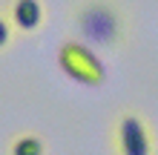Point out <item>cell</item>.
I'll list each match as a JSON object with an SVG mask.
<instances>
[{"mask_svg":"<svg viewBox=\"0 0 158 155\" xmlns=\"http://www.w3.org/2000/svg\"><path fill=\"white\" fill-rule=\"evenodd\" d=\"M12 40V32H9V23L0 17V46H6V43Z\"/></svg>","mask_w":158,"mask_h":155,"instance_id":"6","label":"cell"},{"mask_svg":"<svg viewBox=\"0 0 158 155\" xmlns=\"http://www.w3.org/2000/svg\"><path fill=\"white\" fill-rule=\"evenodd\" d=\"M81 32L95 43H112L118 38V14L104 3H92L81 12Z\"/></svg>","mask_w":158,"mask_h":155,"instance_id":"2","label":"cell"},{"mask_svg":"<svg viewBox=\"0 0 158 155\" xmlns=\"http://www.w3.org/2000/svg\"><path fill=\"white\" fill-rule=\"evenodd\" d=\"M12 17H15V23L20 26V29H38L40 26V17H43V9L38 0H15V6H12Z\"/></svg>","mask_w":158,"mask_h":155,"instance_id":"4","label":"cell"},{"mask_svg":"<svg viewBox=\"0 0 158 155\" xmlns=\"http://www.w3.org/2000/svg\"><path fill=\"white\" fill-rule=\"evenodd\" d=\"M58 63H60V69L66 72L72 80H78V84H83V86H101L104 78H106L104 63L98 60V55L89 46L78 43V40H69V43L60 46Z\"/></svg>","mask_w":158,"mask_h":155,"instance_id":"1","label":"cell"},{"mask_svg":"<svg viewBox=\"0 0 158 155\" xmlns=\"http://www.w3.org/2000/svg\"><path fill=\"white\" fill-rule=\"evenodd\" d=\"M121 149L124 155H150V141H147V129L141 121L127 118L121 124Z\"/></svg>","mask_w":158,"mask_h":155,"instance_id":"3","label":"cell"},{"mask_svg":"<svg viewBox=\"0 0 158 155\" xmlns=\"http://www.w3.org/2000/svg\"><path fill=\"white\" fill-rule=\"evenodd\" d=\"M12 155H43V144L35 135H23L12 144Z\"/></svg>","mask_w":158,"mask_h":155,"instance_id":"5","label":"cell"}]
</instances>
